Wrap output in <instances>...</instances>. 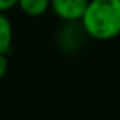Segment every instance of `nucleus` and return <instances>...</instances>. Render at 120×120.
Masks as SVG:
<instances>
[{
    "instance_id": "20e7f679",
    "label": "nucleus",
    "mask_w": 120,
    "mask_h": 120,
    "mask_svg": "<svg viewBox=\"0 0 120 120\" xmlns=\"http://www.w3.org/2000/svg\"><path fill=\"white\" fill-rule=\"evenodd\" d=\"M12 40H14L12 23L5 12H0V53L8 55L12 47Z\"/></svg>"
},
{
    "instance_id": "f03ea898",
    "label": "nucleus",
    "mask_w": 120,
    "mask_h": 120,
    "mask_svg": "<svg viewBox=\"0 0 120 120\" xmlns=\"http://www.w3.org/2000/svg\"><path fill=\"white\" fill-rule=\"evenodd\" d=\"M87 40L88 35L81 21H62L56 32V44L65 53H78Z\"/></svg>"
},
{
    "instance_id": "39448f33",
    "label": "nucleus",
    "mask_w": 120,
    "mask_h": 120,
    "mask_svg": "<svg viewBox=\"0 0 120 120\" xmlns=\"http://www.w3.org/2000/svg\"><path fill=\"white\" fill-rule=\"evenodd\" d=\"M17 6L29 17H41L50 9V0H18Z\"/></svg>"
},
{
    "instance_id": "7ed1b4c3",
    "label": "nucleus",
    "mask_w": 120,
    "mask_h": 120,
    "mask_svg": "<svg viewBox=\"0 0 120 120\" xmlns=\"http://www.w3.org/2000/svg\"><path fill=\"white\" fill-rule=\"evenodd\" d=\"M88 0H50V11L62 21H81Z\"/></svg>"
},
{
    "instance_id": "f257e3e1",
    "label": "nucleus",
    "mask_w": 120,
    "mask_h": 120,
    "mask_svg": "<svg viewBox=\"0 0 120 120\" xmlns=\"http://www.w3.org/2000/svg\"><path fill=\"white\" fill-rule=\"evenodd\" d=\"M81 23L88 38L109 41L120 35V0H88Z\"/></svg>"
},
{
    "instance_id": "0eeeda50",
    "label": "nucleus",
    "mask_w": 120,
    "mask_h": 120,
    "mask_svg": "<svg viewBox=\"0 0 120 120\" xmlns=\"http://www.w3.org/2000/svg\"><path fill=\"white\" fill-rule=\"evenodd\" d=\"M18 0H0V12H6L17 6Z\"/></svg>"
},
{
    "instance_id": "423d86ee",
    "label": "nucleus",
    "mask_w": 120,
    "mask_h": 120,
    "mask_svg": "<svg viewBox=\"0 0 120 120\" xmlns=\"http://www.w3.org/2000/svg\"><path fill=\"white\" fill-rule=\"evenodd\" d=\"M8 68H9V61H8V56L0 53V81L5 78V75L8 73Z\"/></svg>"
}]
</instances>
